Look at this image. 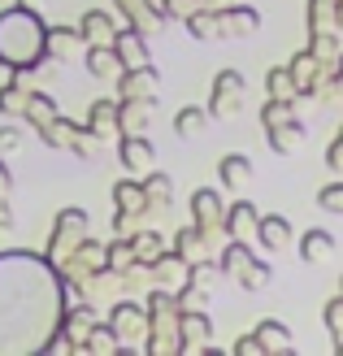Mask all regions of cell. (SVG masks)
<instances>
[{"label": "cell", "mask_w": 343, "mask_h": 356, "mask_svg": "<svg viewBox=\"0 0 343 356\" xmlns=\"http://www.w3.org/2000/svg\"><path fill=\"white\" fill-rule=\"evenodd\" d=\"M335 252V235H326V230H309V235L300 239V257L304 261H326Z\"/></svg>", "instance_id": "1"}, {"label": "cell", "mask_w": 343, "mask_h": 356, "mask_svg": "<svg viewBox=\"0 0 343 356\" xmlns=\"http://www.w3.org/2000/svg\"><path fill=\"white\" fill-rule=\"evenodd\" d=\"M248 174H252V165L244 161V156H226V161H222V183H226V187L248 183Z\"/></svg>", "instance_id": "2"}, {"label": "cell", "mask_w": 343, "mask_h": 356, "mask_svg": "<svg viewBox=\"0 0 343 356\" xmlns=\"http://www.w3.org/2000/svg\"><path fill=\"white\" fill-rule=\"evenodd\" d=\"M239 92H244V79L234 74V70H226L222 83H218V100H213V104H218V109H226V100H239Z\"/></svg>", "instance_id": "3"}, {"label": "cell", "mask_w": 343, "mask_h": 356, "mask_svg": "<svg viewBox=\"0 0 343 356\" xmlns=\"http://www.w3.org/2000/svg\"><path fill=\"white\" fill-rule=\"evenodd\" d=\"M287 235H292V226H287L282 218H265V222H261V239H265L269 248H282Z\"/></svg>", "instance_id": "4"}, {"label": "cell", "mask_w": 343, "mask_h": 356, "mask_svg": "<svg viewBox=\"0 0 343 356\" xmlns=\"http://www.w3.org/2000/svg\"><path fill=\"white\" fill-rule=\"evenodd\" d=\"M191 209L200 213V222H218V218H222V200H218L213 191H200V195L191 200Z\"/></svg>", "instance_id": "5"}, {"label": "cell", "mask_w": 343, "mask_h": 356, "mask_svg": "<svg viewBox=\"0 0 343 356\" xmlns=\"http://www.w3.org/2000/svg\"><path fill=\"white\" fill-rule=\"evenodd\" d=\"M126 165H148L152 161V144H148V139H126Z\"/></svg>", "instance_id": "6"}, {"label": "cell", "mask_w": 343, "mask_h": 356, "mask_svg": "<svg viewBox=\"0 0 343 356\" xmlns=\"http://www.w3.org/2000/svg\"><path fill=\"white\" fill-rule=\"evenodd\" d=\"M174 127H178V135H196V131L205 127V113H200V109H183Z\"/></svg>", "instance_id": "7"}, {"label": "cell", "mask_w": 343, "mask_h": 356, "mask_svg": "<svg viewBox=\"0 0 343 356\" xmlns=\"http://www.w3.org/2000/svg\"><path fill=\"white\" fill-rule=\"evenodd\" d=\"M252 218H257V209H252V204H234L230 209V230H244Z\"/></svg>", "instance_id": "8"}, {"label": "cell", "mask_w": 343, "mask_h": 356, "mask_svg": "<svg viewBox=\"0 0 343 356\" xmlns=\"http://www.w3.org/2000/svg\"><path fill=\"white\" fill-rule=\"evenodd\" d=\"M269 92H274V96H292V74H287V70H274V74H269Z\"/></svg>", "instance_id": "9"}, {"label": "cell", "mask_w": 343, "mask_h": 356, "mask_svg": "<svg viewBox=\"0 0 343 356\" xmlns=\"http://www.w3.org/2000/svg\"><path fill=\"white\" fill-rule=\"evenodd\" d=\"M261 343H274V348H287V330H278L274 322H261Z\"/></svg>", "instance_id": "10"}, {"label": "cell", "mask_w": 343, "mask_h": 356, "mask_svg": "<svg viewBox=\"0 0 343 356\" xmlns=\"http://www.w3.org/2000/svg\"><path fill=\"white\" fill-rule=\"evenodd\" d=\"M317 200H321V209H330V213H343V187H326V191L317 195Z\"/></svg>", "instance_id": "11"}, {"label": "cell", "mask_w": 343, "mask_h": 356, "mask_svg": "<svg viewBox=\"0 0 343 356\" xmlns=\"http://www.w3.org/2000/svg\"><path fill=\"white\" fill-rule=\"evenodd\" d=\"M17 148V131L9 127V131H0V152H13Z\"/></svg>", "instance_id": "12"}, {"label": "cell", "mask_w": 343, "mask_h": 356, "mask_svg": "<svg viewBox=\"0 0 343 356\" xmlns=\"http://www.w3.org/2000/svg\"><path fill=\"white\" fill-rule=\"evenodd\" d=\"M0 187H9V170H0Z\"/></svg>", "instance_id": "13"}]
</instances>
